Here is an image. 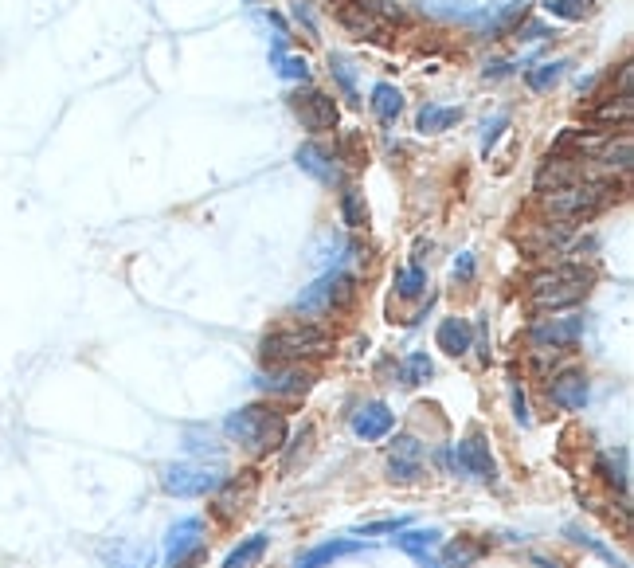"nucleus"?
Returning a JSON list of instances; mask_svg holds the SVG:
<instances>
[{
  "label": "nucleus",
  "mask_w": 634,
  "mask_h": 568,
  "mask_svg": "<svg viewBox=\"0 0 634 568\" xmlns=\"http://www.w3.org/2000/svg\"><path fill=\"white\" fill-rule=\"evenodd\" d=\"M591 279L595 275L584 263H556V267H544L529 279V298L537 310H568V306L584 302Z\"/></svg>",
  "instance_id": "nucleus-1"
},
{
  "label": "nucleus",
  "mask_w": 634,
  "mask_h": 568,
  "mask_svg": "<svg viewBox=\"0 0 634 568\" xmlns=\"http://www.w3.org/2000/svg\"><path fill=\"white\" fill-rule=\"evenodd\" d=\"M224 435L251 451H278L286 443V420L267 404H243V408L227 412Z\"/></svg>",
  "instance_id": "nucleus-2"
},
{
  "label": "nucleus",
  "mask_w": 634,
  "mask_h": 568,
  "mask_svg": "<svg viewBox=\"0 0 634 568\" xmlns=\"http://www.w3.org/2000/svg\"><path fill=\"white\" fill-rule=\"evenodd\" d=\"M329 345H333L329 330H321L314 322H298V326L267 333L259 345V357L267 365H298L302 357H321Z\"/></svg>",
  "instance_id": "nucleus-3"
},
{
  "label": "nucleus",
  "mask_w": 634,
  "mask_h": 568,
  "mask_svg": "<svg viewBox=\"0 0 634 568\" xmlns=\"http://www.w3.org/2000/svg\"><path fill=\"white\" fill-rule=\"evenodd\" d=\"M353 294H357V275H349V271L333 267V271H325L317 283L302 286V294L294 298V310H298L306 322H314V318L329 314V310L349 306V302H353Z\"/></svg>",
  "instance_id": "nucleus-4"
},
{
  "label": "nucleus",
  "mask_w": 634,
  "mask_h": 568,
  "mask_svg": "<svg viewBox=\"0 0 634 568\" xmlns=\"http://www.w3.org/2000/svg\"><path fill=\"white\" fill-rule=\"evenodd\" d=\"M607 200H611V181H572V185L544 196L548 212L560 220H588Z\"/></svg>",
  "instance_id": "nucleus-5"
},
{
  "label": "nucleus",
  "mask_w": 634,
  "mask_h": 568,
  "mask_svg": "<svg viewBox=\"0 0 634 568\" xmlns=\"http://www.w3.org/2000/svg\"><path fill=\"white\" fill-rule=\"evenodd\" d=\"M161 490L173 498H204L216 494L224 482V467H208V463H165L161 471Z\"/></svg>",
  "instance_id": "nucleus-6"
},
{
  "label": "nucleus",
  "mask_w": 634,
  "mask_h": 568,
  "mask_svg": "<svg viewBox=\"0 0 634 568\" xmlns=\"http://www.w3.org/2000/svg\"><path fill=\"white\" fill-rule=\"evenodd\" d=\"M584 337V314H560V318H541L533 330H529V341L533 349L541 353H560L568 345H576Z\"/></svg>",
  "instance_id": "nucleus-7"
},
{
  "label": "nucleus",
  "mask_w": 634,
  "mask_h": 568,
  "mask_svg": "<svg viewBox=\"0 0 634 568\" xmlns=\"http://www.w3.org/2000/svg\"><path fill=\"white\" fill-rule=\"evenodd\" d=\"M255 388L274 396V400H298V396H306L314 388V377L306 369H298V365H271V369H263L255 377Z\"/></svg>",
  "instance_id": "nucleus-8"
},
{
  "label": "nucleus",
  "mask_w": 634,
  "mask_h": 568,
  "mask_svg": "<svg viewBox=\"0 0 634 568\" xmlns=\"http://www.w3.org/2000/svg\"><path fill=\"white\" fill-rule=\"evenodd\" d=\"M454 463L470 474V478H478V482H494V478H498L494 451H490L486 435H478V431H470V435H462V439L454 443Z\"/></svg>",
  "instance_id": "nucleus-9"
},
{
  "label": "nucleus",
  "mask_w": 634,
  "mask_h": 568,
  "mask_svg": "<svg viewBox=\"0 0 634 568\" xmlns=\"http://www.w3.org/2000/svg\"><path fill=\"white\" fill-rule=\"evenodd\" d=\"M290 106H294L298 122H302L310 134L337 130V102L329 95H321V91H298V95L290 98Z\"/></svg>",
  "instance_id": "nucleus-10"
},
{
  "label": "nucleus",
  "mask_w": 634,
  "mask_h": 568,
  "mask_svg": "<svg viewBox=\"0 0 634 568\" xmlns=\"http://www.w3.org/2000/svg\"><path fill=\"white\" fill-rule=\"evenodd\" d=\"M294 161H298V169H302V173H310V177L321 181V185H341V181H345L341 157H337L333 149H325V145H317V142L298 145Z\"/></svg>",
  "instance_id": "nucleus-11"
},
{
  "label": "nucleus",
  "mask_w": 634,
  "mask_h": 568,
  "mask_svg": "<svg viewBox=\"0 0 634 568\" xmlns=\"http://www.w3.org/2000/svg\"><path fill=\"white\" fill-rule=\"evenodd\" d=\"M200 549H204V521L181 518L169 525V533H165V561H169V568L188 561V557L200 553Z\"/></svg>",
  "instance_id": "nucleus-12"
},
{
  "label": "nucleus",
  "mask_w": 634,
  "mask_h": 568,
  "mask_svg": "<svg viewBox=\"0 0 634 568\" xmlns=\"http://www.w3.org/2000/svg\"><path fill=\"white\" fill-rule=\"evenodd\" d=\"M548 400L556 404V408H564V412H584L591 404V384L584 373H576V369H568V373H560V377H552L548 384Z\"/></svg>",
  "instance_id": "nucleus-13"
},
{
  "label": "nucleus",
  "mask_w": 634,
  "mask_h": 568,
  "mask_svg": "<svg viewBox=\"0 0 634 568\" xmlns=\"http://www.w3.org/2000/svg\"><path fill=\"white\" fill-rule=\"evenodd\" d=\"M392 427H396V416H392V408H388V404H380V400L361 404V408L353 412V435L364 439V443H380V439H388V435H392Z\"/></svg>",
  "instance_id": "nucleus-14"
},
{
  "label": "nucleus",
  "mask_w": 634,
  "mask_h": 568,
  "mask_svg": "<svg viewBox=\"0 0 634 568\" xmlns=\"http://www.w3.org/2000/svg\"><path fill=\"white\" fill-rule=\"evenodd\" d=\"M388 471H392L396 482H419V474H423V443L415 435H396L392 439Z\"/></svg>",
  "instance_id": "nucleus-15"
},
{
  "label": "nucleus",
  "mask_w": 634,
  "mask_h": 568,
  "mask_svg": "<svg viewBox=\"0 0 634 568\" xmlns=\"http://www.w3.org/2000/svg\"><path fill=\"white\" fill-rule=\"evenodd\" d=\"M102 561L114 568H157V553L141 541H130V537H118L110 545H102Z\"/></svg>",
  "instance_id": "nucleus-16"
},
{
  "label": "nucleus",
  "mask_w": 634,
  "mask_h": 568,
  "mask_svg": "<svg viewBox=\"0 0 634 568\" xmlns=\"http://www.w3.org/2000/svg\"><path fill=\"white\" fill-rule=\"evenodd\" d=\"M364 541L361 537H337V541H321V545H314L310 553H302L298 561H294V568H325L333 565V561H341V557H353V553H361Z\"/></svg>",
  "instance_id": "nucleus-17"
},
{
  "label": "nucleus",
  "mask_w": 634,
  "mask_h": 568,
  "mask_svg": "<svg viewBox=\"0 0 634 568\" xmlns=\"http://www.w3.org/2000/svg\"><path fill=\"white\" fill-rule=\"evenodd\" d=\"M341 24L357 36V40H384V32L392 28L384 16H376V12H364L361 4H341Z\"/></svg>",
  "instance_id": "nucleus-18"
},
{
  "label": "nucleus",
  "mask_w": 634,
  "mask_h": 568,
  "mask_svg": "<svg viewBox=\"0 0 634 568\" xmlns=\"http://www.w3.org/2000/svg\"><path fill=\"white\" fill-rule=\"evenodd\" d=\"M572 181H580V161L576 157H548L537 169V192H544V196L572 185Z\"/></svg>",
  "instance_id": "nucleus-19"
},
{
  "label": "nucleus",
  "mask_w": 634,
  "mask_h": 568,
  "mask_svg": "<svg viewBox=\"0 0 634 568\" xmlns=\"http://www.w3.org/2000/svg\"><path fill=\"white\" fill-rule=\"evenodd\" d=\"M435 341H439V349H443L447 357H462V353L474 349V326H470L466 318H443Z\"/></svg>",
  "instance_id": "nucleus-20"
},
{
  "label": "nucleus",
  "mask_w": 634,
  "mask_h": 568,
  "mask_svg": "<svg viewBox=\"0 0 634 568\" xmlns=\"http://www.w3.org/2000/svg\"><path fill=\"white\" fill-rule=\"evenodd\" d=\"M392 545L400 549V553H408L415 561H423V557H431L439 545H443V529H400L396 537H392Z\"/></svg>",
  "instance_id": "nucleus-21"
},
{
  "label": "nucleus",
  "mask_w": 634,
  "mask_h": 568,
  "mask_svg": "<svg viewBox=\"0 0 634 568\" xmlns=\"http://www.w3.org/2000/svg\"><path fill=\"white\" fill-rule=\"evenodd\" d=\"M595 471L603 474L607 486H615L619 494H627V486H631V455H627V447L603 451V455L595 459Z\"/></svg>",
  "instance_id": "nucleus-22"
},
{
  "label": "nucleus",
  "mask_w": 634,
  "mask_h": 568,
  "mask_svg": "<svg viewBox=\"0 0 634 568\" xmlns=\"http://www.w3.org/2000/svg\"><path fill=\"white\" fill-rule=\"evenodd\" d=\"M595 161L603 165V169H615V173H627L634 161V149H631V134H619V138H607V142H599L595 149Z\"/></svg>",
  "instance_id": "nucleus-23"
},
{
  "label": "nucleus",
  "mask_w": 634,
  "mask_h": 568,
  "mask_svg": "<svg viewBox=\"0 0 634 568\" xmlns=\"http://www.w3.org/2000/svg\"><path fill=\"white\" fill-rule=\"evenodd\" d=\"M368 102H372V114H376L380 122H396V118L404 114V95H400V87H392V83H376Z\"/></svg>",
  "instance_id": "nucleus-24"
},
{
  "label": "nucleus",
  "mask_w": 634,
  "mask_h": 568,
  "mask_svg": "<svg viewBox=\"0 0 634 568\" xmlns=\"http://www.w3.org/2000/svg\"><path fill=\"white\" fill-rule=\"evenodd\" d=\"M454 122H462V110H458V106H423L419 118H415L419 134H443V130H451Z\"/></svg>",
  "instance_id": "nucleus-25"
},
{
  "label": "nucleus",
  "mask_w": 634,
  "mask_h": 568,
  "mask_svg": "<svg viewBox=\"0 0 634 568\" xmlns=\"http://www.w3.org/2000/svg\"><path fill=\"white\" fill-rule=\"evenodd\" d=\"M263 553H267V537H263V533H251L247 541H239V545L227 553L224 568H251Z\"/></svg>",
  "instance_id": "nucleus-26"
},
{
  "label": "nucleus",
  "mask_w": 634,
  "mask_h": 568,
  "mask_svg": "<svg viewBox=\"0 0 634 568\" xmlns=\"http://www.w3.org/2000/svg\"><path fill=\"white\" fill-rule=\"evenodd\" d=\"M337 208H341V224H345V228H364L368 208H364V192L361 189L345 185V189H341V200H337Z\"/></svg>",
  "instance_id": "nucleus-27"
},
{
  "label": "nucleus",
  "mask_w": 634,
  "mask_h": 568,
  "mask_svg": "<svg viewBox=\"0 0 634 568\" xmlns=\"http://www.w3.org/2000/svg\"><path fill=\"white\" fill-rule=\"evenodd\" d=\"M184 447H188L192 455H208L216 467L224 463V447H220V443L212 439V431H204V427H200V431H196V427H188V431H184Z\"/></svg>",
  "instance_id": "nucleus-28"
},
{
  "label": "nucleus",
  "mask_w": 634,
  "mask_h": 568,
  "mask_svg": "<svg viewBox=\"0 0 634 568\" xmlns=\"http://www.w3.org/2000/svg\"><path fill=\"white\" fill-rule=\"evenodd\" d=\"M631 95H619V98H607L591 118L599 122V126H627L631 122Z\"/></svg>",
  "instance_id": "nucleus-29"
},
{
  "label": "nucleus",
  "mask_w": 634,
  "mask_h": 568,
  "mask_svg": "<svg viewBox=\"0 0 634 568\" xmlns=\"http://www.w3.org/2000/svg\"><path fill=\"white\" fill-rule=\"evenodd\" d=\"M564 533H568V537H572V541H576V545H580V549H588V553H595V557H603V561H607V565H615V568H627V561H623V557H615V549H607V545H603V541H599V537H591L588 529H580V525H568V529H564Z\"/></svg>",
  "instance_id": "nucleus-30"
},
{
  "label": "nucleus",
  "mask_w": 634,
  "mask_h": 568,
  "mask_svg": "<svg viewBox=\"0 0 634 568\" xmlns=\"http://www.w3.org/2000/svg\"><path fill=\"white\" fill-rule=\"evenodd\" d=\"M431 373H435V365H431V357H427V353H408V357H404V365H400V380H404L408 388L427 384Z\"/></svg>",
  "instance_id": "nucleus-31"
},
{
  "label": "nucleus",
  "mask_w": 634,
  "mask_h": 568,
  "mask_svg": "<svg viewBox=\"0 0 634 568\" xmlns=\"http://www.w3.org/2000/svg\"><path fill=\"white\" fill-rule=\"evenodd\" d=\"M478 557H482V545H478V541H454V545L443 549V561H439V565L443 568H466V565H474Z\"/></svg>",
  "instance_id": "nucleus-32"
},
{
  "label": "nucleus",
  "mask_w": 634,
  "mask_h": 568,
  "mask_svg": "<svg viewBox=\"0 0 634 568\" xmlns=\"http://www.w3.org/2000/svg\"><path fill=\"white\" fill-rule=\"evenodd\" d=\"M548 16H560V20H584L595 12V0H548L544 4Z\"/></svg>",
  "instance_id": "nucleus-33"
},
{
  "label": "nucleus",
  "mask_w": 634,
  "mask_h": 568,
  "mask_svg": "<svg viewBox=\"0 0 634 568\" xmlns=\"http://www.w3.org/2000/svg\"><path fill=\"white\" fill-rule=\"evenodd\" d=\"M564 67H568V63H541V67L525 71L529 91H548V87H556V83H560V75H564Z\"/></svg>",
  "instance_id": "nucleus-34"
},
{
  "label": "nucleus",
  "mask_w": 634,
  "mask_h": 568,
  "mask_svg": "<svg viewBox=\"0 0 634 568\" xmlns=\"http://www.w3.org/2000/svg\"><path fill=\"white\" fill-rule=\"evenodd\" d=\"M423 290H427V271H423V267L396 271V294H400V298H419Z\"/></svg>",
  "instance_id": "nucleus-35"
},
{
  "label": "nucleus",
  "mask_w": 634,
  "mask_h": 568,
  "mask_svg": "<svg viewBox=\"0 0 634 568\" xmlns=\"http://www.w3.org/2000/svg\"><path fill=\"white\" fill-rule=\"evenodd\" d=\"M274 63H278V75L290 79V83H306L310 79V63L302 55H286V51H274Z\"/></svg>",
  "instance_id": "nucleus-36"
},
{
  "label": "nucleus",
  "mask_w": 634,
  "mask_h": 568,
  "mask_svg": "<svg viewBox=\"0 0 634 568\" xmlns=\"http://www.w3.org/2000/svg\"><path fill=\"white\" fill-rule=\"evenodd\" d=\"M329 71H333V79L341 83V91H345V98H349V102L357 106L361 98H357V79H353V63H349V59H341V55H333V59H329Z\"/></svg>",
  "instance_id": "nucleus-37"
},
{
  "label": "nucleus",
  "mask_w": 634,
  "mask_h": 568,
  "mask_svg": "<svg viewBox=\"0 0 634 568\" xmlns=\"http://www.w3.org/2000/svg\"><path fill=\"white\" fill-rule=\"evenodd\" d=\"M408 525V518H384V521H368L361 525V537H376V533H400Z\"/></svg>",
  "instance_id": "nucleus-38"
},
{
  "label": "nucleus",
  "mask_w": 634,
  "mask_h": 568,
  "mask_svg": "<svg viewBox=\"0 0 634 568\" xmlns=\"http://www.w3.org/2000/svg\"><path fill=\"white\" fill-rule=\"evenodd\" d=\"M509 396H513V420L521 427L533 424V416H529V400H525V392H521V384H513L509 388Z\"/></svg>",
  "instance_id": "nucleus-39"
},
{
  "label": "nucleus",
  "mask_w": 634,
  "mask_h": 568,
  "mask_svg": "<svg viewBox=\"0 0 634 568\" xmlns=\"http://www.w3.org/2000/svg\"><path fill=\"white\" fill-rule=\"evenodd\" d=\"M505 126H509V118H505V114H498L494 122H486V126H482V153H490V149L498 145V138H501V130H505Z\"/></svg>",
  "instance_id": "nucleus-40"
},
{
  "label": "nucleus",
  "mask_w": 634,
  "mask_h": 568,
  "mask_svg": "<svg viewBox=\"0 0 634 568\" xmlns=\"http://www.w3.org/2000/svg\"><path fill=\"white\" fill-rule=\"evenodd\" d=\"M474 271H478V259H474L470 251H462V255L454 259V279H458V283H470Z\"/></svg>",
  "instance_id": "nucleus-41"
},
{
  "label": "nucleus",
  "mask_w": 634,
  "mask_h": 568,
  "mask_svg": "<svg viewBox=\"0 0 634 568\" xmlns=\"http://www.w3.org/2000/svg\"><path fill=\"white\" fill-rule=\"evenodd\" d=\"M548 36H556L548 24H521L517 28V40H548Z\"/></svg>",
  "instance_id": "nucleus-42"
},
{
  "label": "nucleus",
  "mask_w": 634,
  "mask_h": 568,
  "mask_svg": "<svg viewBox=\"0 0 634 568\" xmlns=\"http://www.w3.org/2000/svg\"><path fill=\"white\" fill-rule=\"evenodd\" d=\"M478 361H490V330H486V322H478Z\"/></svg>",
  "instance_id": "nucleus-43"
},
{
  "label": "nucleus",
  "mask_w": 634,
  "mask_h": 568,
  "mask_svg": "<svg viewBox=\"0 0 634 568\" xmlns=\"http://www.w3.org/2000/svg\"><path fill=\"white\" fill-rule=\"evenodd\" d=\"M631 79H634V63H623V71H619V95H631Z\"/></svg>",
  "instance_id": "nucleus-44"
},
{
  "label": "nucleus",
  "mask_w": 634,
  "mask_h": 568,
  "mask_svg": "<svg viewBox=\"0 0 634 568\" xmlns=\"http://www.w3.org/2000/svg\"><path fill=\"white\" fill-rule=\"evenodd\" d=\"M294 16H298V20H302V24H306V28L314 32V16H310V8H306V0H294Z\"/></svg>",
  "instance_id": "nucleus-45"
},
{
  "label": "nucleus",
  "mask_w": 634,
  "mask_h": 568,
  "mask_svg": "<svg viewBox=\"0 0 634 568\" xmlns=\"http://www.w3.org/2000/svg\"><path fill=\"white\" fill-rule=\"evenodd\" d=\"M533 565H537V568H560V565H552L548 557H533Z\"/></svg>",
  "instance_id": "nucleus-46"
}]
</instances>
